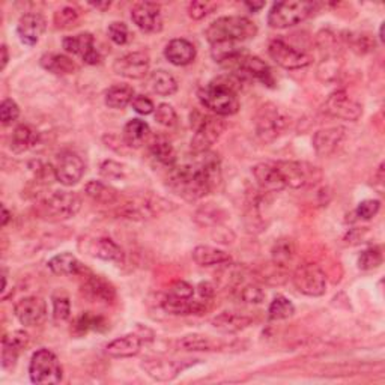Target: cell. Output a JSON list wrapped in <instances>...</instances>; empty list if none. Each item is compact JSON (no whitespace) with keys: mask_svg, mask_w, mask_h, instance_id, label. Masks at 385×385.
<instances>
[{"mask_svg":"<svg viewBox=\"0 0 385 385\" xmlns=\"http://www.w3.org/2000/svg\"><path fill=\"white\" fill-rule=\"evenodd\" d=\"M199 160L173 166L168 175V187L185 200H197L211 192L222 179V163L214 152L197 154Z\"/></svg>","mask_w":385,"mask_h":385,"instance_id":"cell-1","label":"cell"},{"mask_svg":"<svg viewBox=\"0 0 385 385\" xmlns=\"http://www.w3.org/2000/svg\"><path fill=\"white\" fill-rule=\"evenodd\" d=\"M239 84L241 79L236 76H222L199 89V101L217 116H232L239 110Z\"/></svg>","mask_w":385,"mask_h":385,"instance_id":"cell-2","label":"cell"},{"mask_svg":"<svg viewBox=\"0 0 385 385\" xmlns=\"http://www.w3.org/2000/svg\"><path fill=\"white\" fill-rule=\"evenodd\" d=\"M258 35V26L247 17L232 16V17H222L212 21L208 29L205 30L208 42L212 44H236L247 40L255 38Z\"/></svg>","mask_w":385,"mask_h":385,"instance_id":"cell-3","label":"cell"},{"mask_svg":"<svg viewBox=\"0 0 385 385\" xmlns=\"http://www.w3.org/2000/svg\"><path fill=\"white\" fill-rule=\"evenodd\" d=\"M81 208V199L77 192L59 190L36 203L35 212L47 222H64L77 215Z\"/></svg>","mask_w":385,"mask_h":385,"instance_id":"cell-4","label":"cell"},{"mask_svg":"<svg viewBox=\"0 0 385 385\" xmlns=\"http://www.w3.org/2000/svg\"><path fill=\"white\" fill-rule=\"evenodd\" d=\"M318 5L306 0H287L274 4L268 12V24L272 29H287L307 20Z\"/></svg>","mask_w":385,"mask_h":385,"instance_id":"cell-5","label":"cell"},{"mask_svg":"<svg viewBox=\"0 0 385 385\" xmlns=\"http://www.w3.org/2000/svg\"><path fill=\"white\" fill-rule=\"evenodd\" d=\"M191 127L195 128V136L191 139V151L195 155L208 152L212 144L219 142L226 130V122L219 116L195 113L191 116Z\"/></svg>","mask_w":385,"mask_h":385,"instance_id":"cell-6","label":"cell"},{"mask_svg":"<svg viewBox=\"0 0 385 385\" xmlns=\"http://www.w3.org/2000/svg\"><path fill=\"white\" fill-rule=\"evenodd\" d=\"M289 125V117L283 108L274 103L259 107L255 116L256 136L262 143H272L279 139Z\"/></svg>","mask_w":385,"mask_h":385,"instance_id":"cell-7","label":"cell"},{"mask_svg":"<svg viewBox=\"0 0 385 385\" xmlns=\"http://www.w3.org/2000/svg\"><path fill=\"white\" fill-rule=\"evenodd\" d=\"M275 167L285 180V185L294 190H303L318 185L322 180V171L307 161H277Z\"/></svg>","mask_w":385,"mask_h":385,"instance_id":"cell-8","label":"cell"},{"mask_svg":"<svg viewBox=\"0 0 385 385\" xmlns=\"http://www.w3.org/2000/svg\"><path fill=\"white\" fill-rule=\"evenodd\" d=\"M29 377L33 384L38 385H53L62 381V366L56 354L45 347L38 349L30 358Z\"/></svg>","mask_w":385,"mask_h":385,"instance_id":"cell-9","label":"cell"},{"mask_svg":"<svg viewBox=\"0 0 385 385\" xmlns=\"http://www.w3.org/2000/svg\"><path fill=\"white\" fill-rule=\"evenodd\" d=\"M294 286L307 297H321L327 291V277L315 263H304L294 271Z\"/></svg>","mask_w":385,"mask_h":385,"instance_id":"cell-10","label":"cell"},{"mask_svg":"<svg viewBox=\"0 0 385 385\" xmlns=\"http://www.w3.org/2000/svg\"><path fill=\"white\" fill-rule=\"evenodd\" d=\"M268 53L274 62L285 69H301L310 65V56L299 50V48L291 45L282 38L272 40L268 45Z\"/></svg>","mask_w":385,"mask_h":385,"instance_id":"cell-11","label":"cell"},{"mask_svg":"<svg viewBox=\"0 0 385 385\" xmlns=\"http://www.w3.org/2000/svg\"><path fill=\"white\" fill-rule=\"evenodd\" d=\"M323 112L333 117L355 122L363 115V105L354 100L346 91H335L325 101Z\"/></svg>","mask_w":385,"mask_h":385,"instance_id":"cell-12","label":"cell"},{"mask_svg":"<svg viewBox=\"0 0 385 385\" xmlns=\"http://www.w3.org/2000/svg\"><path fill=\"white\" fill-rule=\"evenodd\" d=\"M197 360H161V358H146L143 360L142 369L154 381L168 382L173 381L180 372L195 364Z\"/></svg>","mask_w":385,"mask_h":385,"instance_id":"cell-13","label":"cell"},{"mask_svg":"<svg viewBox=\"0 0 385 385\" xmlns=\"http://www.w3.org/2000/svg\"><path fill=\"white\" fill-rule=\"evenodd\" d=\"M84 175V161L77 152L65 151L57 156L54 178L65 187L76 185Z\"/></svg>","mask_w":385,"mask_h":385,"instance_id":"cell-14","label":"cell"},{"mask_svg":"<svg viewBox=\"0 0 385 385\" xmlns=\"http://www.w3.org/2000/svg\"><path fill=\"white\" fill-rule=\"evenodd\" d=\"M149 67L151 57L148 53L132 52L117 57L113 64V71L120 77L140 80L148 74Z\"/></svg>","mask_w":385,"mask_h":385,"instance_id":"cell-15","label":"cell"},{"mask_svg":"<svg viewBox=\"0 0 385 385\" xmlns=\"http://www.w3.org/2000/svg\"><path fill=\"white\" fill-rule=\"evenodd\" d=\"M14 313L24 327H40L47 319V304L41 297H24L16 304Z\"/></svg>","mask_w":385,"mask_h":385,"instance_id":"cell-16","label":"cell"},{"mask_svg":"<svg viewBox=\"0 0 385 385\" xmlns=\"http://www.w3.org/2000/svg\"><path fill=\"white\" fill-rule=\"evenodd\" d=\"M67 53L80 56L84 64L98 65L103 57L101 53L95 48V40L91 33H80L76 36H67L62 41Z\"/></svg>","mask_w":385,"mask_h":385,"instance_id":"cell-17","label":"cell"},{"mask_svg":"<svg viewBox=\"0 0 385 385\" xmlns=\"http://www.w3.org/2000/svg\"><path fill=\"white\" fill-rule=\"evenodd\" d=\"M131 18L136 26L146 33H156L163 29L161 9L156 4L140 2L131 11Z\"/></svg>","mask_w":385,"mask_h":385,"instance_id":"cell-18","label":"cell"},{"mask_svg":"<svg viewBox=\"0 0 385 385\" xmlns=\"http://www.w3.org/2000/svg\"><path fill=\"white\" fill-rule=\"evenodd\" d=\"M81 292L92 303L112 304L116 299L115 286L101 275L89 274L81 285Z\"/></svg>","mask_w":385,"mask_h":385,"instance_id":"cell-19","label":"cell"},{"mask_svg":"<svg viewBox=\"0 0 385 385\" xmlns=\"http://www.w3.org/2000/svg\"><path fill=\"white\" fill-rule=\"evenodd\" d=\"M209 301H195L192 298L184 299V298H176L172 295H166L163 299V309L167 311L168 315L175 316H188V315H202V313L209 309L208 306Z\"/></svg>","mask_w":385,"mask_h":385,"instance_id":"cell-20","label":"cell"},{"mask_svg":"<svg viewBox=\"0 0 385 385\" xmlns=\"http://www.w3.org/2000/svg\"><path fill=\"white\" fill-rule=\"evenodd\" d=\"M45 18L41 14H36V12H29V14H24L18 20L17 33L20 36V41L29 47L35 45L40 41L42 33L45 32Z\"/></svg>","mask_w":385,"mask_h":385,"instance_id":"cell-21","label":"cell"},{"mask_svg":"<svg viewBox=\"0 0 385 385\" xmlns=\"http://www.w3.org/2000/svg\"><path fill=\"white\" fill-rule=\"evenodd\" d=\"M346 130L343 127H330L319 130L315 136H313L311 144L318 156H330L339 148L345 137Z\"/></svg>","mask_w":385,"mask_h":385,"instance_id":"cell-22","label":"cell"},{"mask_svg":"<svg viewBox=\"0 0 385 385\" xmlns=\"http://www.w3.org/2000/svg\"><path fill=\"white\" fill-rule=\"evenodd\" d=\"M253 176H255L260 190L267 192H277L286 188L285 180L275 167L274 163H260L253 167Z\"/></svg>","mask_w":385,"mask_h":385,"instance_id":"cell-23","label":"cell"},{"mask_svg":"<svg viewBox=\"0 0 385 385\" xmlns=\"http://www.w3.org/2000/svg\"><path fill=\"white\" fill-rule=\"evenodd\" d=\"M164 56L175 67H187L195 62L196 47L188 40L176 38L166 45Z\"/></svg>","mask_w":385,"mask_h":385,"instance_id":"cell-24","label":"cell"},{"mask_svg":"<svg viewBox=\"0 0 385 385\" xmlns=\"http://www.w3.org/2000/svg\"><path fill=\"white\" fill-rule=\"evenodd\" d=\"M142 343H143V339L139 334L136 333L125 334L108 343L105 346V354L112 358L136 357L140 352Z\"/></svg>","mask_w":385,"mask_h":385,"instance_id":"cell-25","label":"cell"},{"mask_svg":"<svg viewBox=\"0 0 385 385\" xmlns=\"http://www.w3.org/2000/svg\"><path fill=\"white\" fill-rule=\"evenodd\" d=\"M192 259L202 268L229 267L232 263V256L229 253L209 246H197L192 250Z\"/></svg>","mask_w":385,"mask_h":385,"instance_id":"cell-26","label":"cell"},{"mask_svg":"<svg viewBox=\"0 0 385 385\" xmlns=\"http://www.w3.org/2000/svg\"><path fill=\"white\" fill-rule=\"evenodd\" d=\"M253 319L247 315H241L236 311H223L217 315L211 323L215 330H219L224 334H235L248 328Z\"/></svg>","mask_w":385,"mask_h":385,"instance_id":"cell-27","label":"cell"},{"mask_svg":"<svg viewBox=\"0 0 385 385\" xmlns=\"http://www.w3.org/2000/svg\"><path fill=\"white\" fill-rule=\"evenodd\" d=\"M176 347L183 349V351H205V352H211V351H220L223 347V343L220 340H215L209 335H203V334H188L180 337L179 340H176Z\"/></svg>","mask_w":385,"mask_h":385,"instance_id":"cell-28","label":"cell"},{"mask_svg":"<svg viewBox=\"0 0 385 385\" xmlns=\"http://www.w3.org/2000/svg\"><path fill=\"white\" fill-rule=\"evenodd\" d=\"M151 136L149 125L142 119H131L124 127L122 139L128 148L139 149Z\"/></svg>","mask_w":385,"mask_h":385,"instance_id":"cell-29","label":"cell"},{"mask_svg":"<svg viewBox=\"0 0 385 385\" xmlns=\"http://www.w3.org/2000/svg\"><path fill=\"white\" fill-rule=\"evenodd\" d=\"M48 270H50L56 275L62 277H71V275H79L83 272V265L81 262L71 253H60V255L53 256L47 263Z\"/></svg>","mask_w":385,"mask_h":385,"instance_id":"cell-30","label":"cell"},{"mask_svg":"<svg viewBox=\"0 0 385 385\" xmlns=\"http://www.w3.org/2000/svg\"><path fill=\"white\" fill-rule=\"evenodd\" d=\"M41 67L57 76L74 74V72L77 71V65L74 60L65 54H57V53L44 54L41 57Z\"/></svg>","mask_w":385,"mask_h":385,"instance_id":"cell-31","label":"cell"},{"mask_svg":"<svg viewBox=\"0 0 385 385\" xmlns=\"http://www.w3.org/2000/svg\"><path fill=\"white\" fill-rule=\"evenodd\" d=\"M149 151L152 154L154 159L161 163L163 166H167V167H173L176 166V151L173 148V144L168 142L164 136H156L152 139L151 144H149Z\"/></svg>","mask_w":385,"mask_h":385,"instance_id":"cell-32","label":"cell"},{"mask_svg":"<svg viewBox=\"0 0 385 385\" xmlns=\"http://www.w3.org/2000/svg\"><path fill=\"white\" fill-rule=\"evenodd\" d=\"M134 96V89L130 84H115V86L105 91L104 103L110 108L119 110V108H125L128 104H131Z\"/></svg>","mask_w":385,"mask_h":385,"instance_id":"cell-33","label":"cell"},{"mask_svg":"<svg viewBox=\"0 0 385 385\" xmlns=\"http://www.w3.org/2000/svg\"><path fill=\"white\" fill-rule=\"evenodd\" d=\"M92 255L95 258H100L103 260L108 262H122L124 260V251L117 246L112 238H98L92 243Z\"/></svg>","mask_w":385,"mask_h":385,"instance_id":"cell-34","label":"cell"},{"mask_svg":"<svg viewBox=\"0 0 385 385\" xmlns=\"http://www.w3.org/2000/svg\"><path fill=\"white\" fill-rule=\"evenodd\" d=\"M38 143V132L29 125H18L11 137V149L16 154L26 152Z\"/></svg>","mask_w":385,"mask_h":385,"instance_id":"cell-35","label":"cell"},{"mask_svg":"<svg viewBox=\"0 0 385 385\" xmlns=\"http://www.w3.org/2000/svg\"><path fill=\"white\" fill-rule=\"evenodd\" d=\"M149 88L154 93L160 96H171L178 91V81L171 72L164 69H156L149 77Z\"/></svg>","mask_w":385,"mask_h":385,"instance_id":"cell-36","label":"cell"},{"mask_svg":"<svg viewBox=\"0 0 385 385\" xmlns=\"http://www.w3.org/2000/svg\"><path fill=\"white\" fill-rule=\"evenodd\" d=\"M107 328V322L103 316L93 315L91 311H84L72 323V334L81 337L83 334H88L89 331H104Z\"/></svg>","mask_w":385,"mask_h":385,"instance_id":"cell-37","label":"cell"},{"mask_svg":"<svg viewBox=\"0 0 385 385\" xmlns=\"http://www.w3.org/2000/svg\"><path fill=\"white\" fill-rule=\"evenodd\" d=\"M84 191L93 202L101 205H113L119 200V192L110 185L100 183V180H91L84 187Z\"/></svg>","mask_w":385,"mask_h":385,"instance_id":"cell-38","label":"cell"},{"mask_svg":"<svg viewBox=\"0 0 385 385\" xmlns=\"http://www.w3.org/2000/svg\"><path fill=\"white\" fill-rule=\"evenodd\" d=\"M295 313V306L292 304V301L283 297V295H277L268 307V316L271 321H283L289 319L294 316Z\"/></svg>","mask_w":385,"mask_h":385,"instance_id":"cell-39","label":"cell"},{"mask_svg":"<svg viewBox=\"0 0 385 385\" xmlns=\"http://www.w3.org/2000/svg\"><path fill=\"white\" fill-rule=\"evenodd\" d=\"M272 263L279 265V267L285 268L286 265L292 260L294 258V243L291 239H279L272 247Z\"/></svg>","mask_w":385,"mask_h":385,"instance_id":"cell-40","label":"cell"},{"mask_svg":"<svg viewBox=\"0 0 385 385\" xmlns=\"http://www.w3.org/2000/svg\"><path fill=\"white\" fill-rule=\"evenodd\" d=\"M53 301V321L56 323L67 322L71 318V303L65 292L57 291L52 297Z\"/></svg>","mask_w":385,"mask_h":385,"instance_id":"cell-41","label":"cell"},{"mask_svg":"<svg viewBox=\"0 0 385 385\" xmlns=\"http://www.w3.org/2000/svg\"><path fill=\"white\" fill-rule=\"evenodd\" d=\"M381 263H382V253L377 247L364 250L358 258V268L363 271L377 270L381 267Z\"/></svg>","mask_w":385,"mask_h":385,"instance_id":"cell-42","label":"cell"},{"mask_svg":"<svg viewBox=\"0 0 385 385\" xmlns=\"http://www.w3.org/2000/svg\"><path fill=\"white\" fill-rule=\"evenodd\" d=\"M155 120L166 128H173L178 124V115L171 104H160L155 108Z\"/></svg>","mask_w":385,"mask_h":385,"instance_id":"cell-43","label":"cell"},{"mask_svg":"<svg viewBox=\"0 0 385 385\" xmlns=\"http://www.w3.org/2000/svg\"><path fill=\"white\" fill-rule=\"evenodd\" d=\"M79 21V11L72 6H65L54 12V24L57 29H68Z\"/></svg>","mask_w":385,"mask_h":385,"instance_id":"cell-44","label":"cell"},{"mask_svg":"<svg viewBox=\"0 0 385 385\" xmlns=\"http://www.w3.org/2000/svg\"><path fill=\"white\" fill-rule=\"evenodd\" d=\"M100 175L107 180H119L125 176V168L120 163L105 160L100 166Z\"/></svg>","mask_w":385,"mask_h":385,"instance_id":"cell-45","label":"cell"},{"mask_svg":"<svg viewBox=\"0 0 385 385\" xmlns=\"http://www.w3.org/2000/svg\"><path fill=\"white\" fill-rule=\"evenodd\" d=\"M20 116V107L14 100H4L2 105H0V120L4 125H9L16 122Z\"/></svg>","mask_w":385,"mask_h":385,"instance_id":"cell-46","label":"cell"},{"mask_svg":"<svg viewBox=\"0 0 385 385\" xmlns=\"http://www.w3.org/2000/svg\"><path fill=\"white\" fill-rule=\"evenodd\" d=\"M108 38H110L117 45H125L130 38V32L127 24L122 21H113L107 29Z\"/></svg>","mask_w":385,"mask_h":385,"instance_id":"cell-47","label":"cell"},{"mask_svg":"<svg viewBox=\"0 0 385 385\" xmlns=\"http://www.w3.org/2000/svg\"><path fill=\"white\" fill-rule=\"evenodd\" d=\"M239 298L248 304H260L265 299V292L256 285H246L239 291Z\"/></svg>","mask_w":385,"mask_h":385,"instance_id":"cell-48","label":"cell"},{"mask_svg":"<svg viewBox=\"0 0 385 385\" xmlns=\"http://www.w3.org/2000/svg\"><path fill=\"white\" fill-rule=\"evenodd\" d=\"M381 209V202L377 199H367L363 200L357 208V215L363 220H370L375 217Z\"/></svg>","mask_w":385,"mask_h":385,"instance_id":"cell-49","label":"cell"},{"mask_svg":"<svg viewBox=\"0 0 385 385\" xmlns=\"http://www.w3.org/2000/svg\"><path fill=\"white\" fill-rule=\"evenodd\" d=\"M18 354H20L18 349L2 340V366L5 370H11L16 367Z\"/></svg>","mask_w":385,"mask_h":385,"instance_id":"cell-50","label":"cell"},{"mask_svg":"<svg viewBox=\"0 0 385 385\" xmlns=\"http://www.w3.org/2000/svg\"><path fill=\"white\" fill-rule=\"evenodd\" d=\"M2 340L6 342V343H9L11 346H14L16 349H18V351L21 352L23 349H26V347H28L30 339H29V334H28L26 331L18 330V331H14V333L4 335V339H2Z\"/></svg>","mask_w":385,"mask_h":385,"instance_id":"cell-51","label":"cell"},{"mask_svg":"<svg viewBox=\"0 0 385 385\" xmlns=\"http://www.w3.org/2000/svg\"><path fill=\"white\" fill-rule=\"evenodd\" d=\"M168 295L190 299L192 298V295H195V287L184 280H178L171 286V289H168Z\"/></svg>","mask_w":385,"mask_h":385,"instance_id":"cell-52","label":"cell"},{"mask_svg":"<svg viewBox=\"0 0 385 385\" xmlns=\"http://www.w3.org/2000/svg\"><path fill=\"white\" fill-rule=\"evenodd\" d=\"M349 41H351L352 50L357 53H369L373 50V47H375V42H372L370 36H366V35H357V36L352 35L351 38H349Z\"/></svg>","mask_w":385,"mask_h":385,"instance_id":"cell-53","label":"cell"},{"mask_svg":"<svg viewBox=\"0 0 385 385\" xmlns=\"http://www.w3.org/2000/svg\"><path fill=\"white\" fill-rule=\"evenodd\" d=\"M214 5L209 2H191L188 5V16L192 20H202L212 11Z\"/></svg>","mask_w":385,"mask_h":385,"instance_id":"cell-54","label":"cell"},{"mask_svg":"<svg viewBox=\"0 0 385 385\" xmlns=\"http://www.w3.org/2000/svg\"><path fill=\"white\" fill-rule=\"evenodd\" d=\"M131 105L139 115H151L155 110L154 103L148 98V96H144V95H136L134 100H132V103H131Z\"/></svg>","mask_w":385,"mask_h":385,"instance_id":"cell-55","label":"cell"},{"mask_svg":"<svg viewBox=\"0 0 385 385\" xmlns=\"http://www.w3.org/2000/svg\"><path fill=\"white\" fill-rule=\"evenodd\" d=\"M199 295L202 297V299H212L214 295H215V289H214V285L209 283V282H202L199 286Z\"/></svg>","mask_w":385,"mask_h":385,"instance_id":"cell-56","label":"cell"},{"mask_svg":"<svg viewBox=\"0 0 385 385\" xmlns=\"http://www.w3.org/2000/svg\"><path fill=\"white\" fill-rule=\"evenodd\" d=\"M246 6L251 11V12H258V11H260L263 6H265V4L263 2H246Z\"/></svg>","mask_w":385,"mask_h":385,"instance_id":"cell-57","label":"cell"},{"mask_svg":"<svg viewBox=\"0 0 385 385\" xmlns=\"http://www.w3.org/2000/svg\"><path fill=\"white\" fill-rule=\"evenodd\" d=\"M8 60H9L8 47L4 44V45H2V69H5V68H6V65H8Z\"/></svg>","mask_w":385,"mask_h":385,"instance_id":"cell-58","label":"cell"},{"mask_svg":"<svg viewBox=\"0 0 385 385\" xmlns=\"http://www.w3.org/2000/svg\"><path fill=\"white\" fill-rule=\"evenodd\" d=\"M9 219H11V212L8 211V208L4 205V207H2V226H6Z\"/></svg>","mask_w":385,"mask_h":385,"instance_id":"cell-59","label":"cell"},{"mask_svg":"<svg viewBox=\"0 0 385 385\" xmlns=\"http://www.w3.org/2000/svg\"><path fill=\"white\" fill-rule=\"evenodd\" d=\"M91 6H93V8H96V9L104 11V9H107V8H110V2H104V4L96 2V4H91Z\"/></svg>","mask_w":385,"mask_h":385,"instance_id":"cell-60","label":"cell"}]
</instances>
